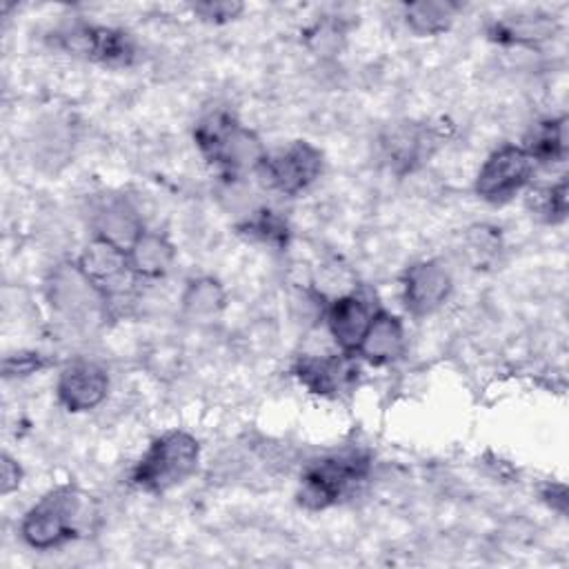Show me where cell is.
<instances>
[{"instance_id":"obj_1","label":"cell","mask_w":569,"mask_h":569,"mask_svg":"<svg viewBox=\"0 0 569 569\" xmlns=\"http://www.w3.org/2000/svg\"><path fill=\"white\" fill-rule=\"evenodd\" d=\"M193 142L222 178L253 173L267 153L260 136L224 109H213L196 122Z\"/></svg>"},{"instance_id":"obj_2","label":"cell","mask_w":569,"mask_h":569,"mask_svg":"<svg viewBox=\"0 0 569 569\" xmlns=\"http://www.w3.org/2000/svg\"><path fill=\"white\" fill-rule=\"evenodd\" d=\"M93 509L76 485L49 489L20 520V538L38 551L60 549L82 536Z\"/></svg>"},{"instance_id":"obj_3","label":"cell","mask_w":569,"mask_h":569,"mask_svg":"<svg viewBox=\"0 0 569 569\" xmlns=\"http://www.w3.org/2000/svg\"><path fill=\"white\" fill-rule=\"evenodd\" d=\"M371 465V453L360 447L336 449L311 460L300 476L298 505L322 511L351 498L367 482Z\"/></svg>"},{"instance_id":"obj_4","label":"cell","mask_w":569,"mask_h":569,"mask_svg":"<svg viewBox=\"0 0 569 569\" xmlns=\"http://www.w3.org/2000/svg\"><path fill=\"white\" fill-rule=\"evenodd\" d=\"M200 462V442L184 429L156 436L131 469V485L144 493L162 496L187 482Z\"/></svg>"},{"instance_id":"obj_5","label":"cell","mask_w":569,"mask_h":569,"mask_svg":"<svg viewBox=\"0 0 569 569\" xmlns=\"http://www.w3.org/2000/svg\"><path fill=\"white\" fill-rule=\"evenodd\" d=\"M44 296L51 309L78 329H93L109 316V302L80 271L78 262H60L44 278Z\"/></svg>"},{"instance_id":"obj_6","label":"cell","mask_w":569,"mask_h":569,"mask_svg":"<svg viewBox=\"0 0 569 569\" xmlns=\"http://www.w3.org/2000/svg\"><path fill=\"white\" fill-rule=\"evenodd\" d=\"M53 47L60 51L82 58L109 69L131 67L138 58V42L136 38L118 27L93 24L84 20H76L62 24L53 33Z\"/></svg>"},{"instance_id":"obj_7","label":"cell","mask_w":569,"mask_h":569,"mask_svg":"<svg viewBox=\"0 0 569 569\" xmlns=\"http://www.w3.org/2000/svg\"><path fill=\"white\" fill-rule=\"evenodd\" d=\"M322 151L309 140H293L276 151H267L253 173L267 191L298 196L322 176Z\"/></svg>"},{"instance_id":"obj_8","label":"cell","mask_w":569,"mask_h":569,"mask_svg":"<svg viewBox=\"0 0 569 569\" xmlns=\"http://www.w3.org/2000/svg\"><path fill=\"white\" fill-rule=\"evenodd\" d=\"M80 271L100 289V293L107 298L111 313L122 305L129 302L133 296L136 284L140 278L133 273L129 264V256L124 249L100 240L91 238L80 256L76 258Z\"/></svg>"},{"instance_id":"obj_9","label":"cell","mask_w":569,"mask_h":569,"mask_svg":"<svg viewBox=\"0 0 569 569\" xmlns=\"http://www.w3.org/2000/svg\"><path fill=\"white\" fill-rule=\"evenodd\" d=\"M536 164L520 144L493 149L478 169L473 191L489 204H505L531 184Z\"/></svg>"},{"instance_id":"obj_10","label":"cell","mask_w":569,"mask_h":569,"mask_svg":"<svg viewBox=\"0 0 569 569\" xmlns=\"http://www.w3.org/2000/svg\"><path fill=\"white\" fill-rule=\"evenodd\" d=\"M440 144V136L433 127L416 120H402L389 124L380 138V158L396 176H407L425 167Z\"/></svg>"},{"instance_id":"obj_11","label":"cell","mask_w":569,"mask_h":569,"mask_svg":"<svg viewBox=\"0 0 569 569\" xmlns=\"http://www.w3.org/2000/svg\"><path fill=\"white\" fill-rule=\"evenodd\" d=\"M293 378L313 396L340 398L353 391L360 378V365L353 353L336 351L322 356H300L291 367Z\"/></svg>"},{"instance_id":"obj_12","label":"cell","mask_w":569,"mask_h":569,"mask_svg":"<svg viewBox=\"0 0 569 569\" xmlns=\"http://www.w3.org/2000/svg\"><path fill=\"white\" fill-rule=\"evenodd\" d=\"M400 289H402L405 309L413 318H425L438 311L447 302L453 289V278L440 260L425 258V260L411 262L402 271Z\"/></svg>"},{"instance_id":"obj_13","label":"cell","mask_w":569,"mask_h":569,"mask_svg":"<svg viewBox=\"0 0 569 569\" xmlns=\"http://www.w3.org/2000/svg\"><path fill=\"white\" fill-rule=\"evenodd\" d=\"M91 238L107 240L120 249H129L144 231V222L136 204L122 193H100L89 202Z\"/></svg>"},{"instance_id":"obj_14","label":"cell","mask_w":569,"mask_h":569,"mask_svg":"<svg viewBox=\"0 0 569 569\" xmlns=\"http://www.w3.org/2000/svg\"><path fill=\"white\" fill-rule=\"evenodd\" d=\"M109 393V373L93 360L76 358L67 362L56 380L58 402L71 413H84L102 405Z\"/></svg>"},{"instance_id":"obj_15","label":"cell","mask_w":569,"mask_h":569,"mask_svg":"<svg viewBox=\"0 0 569 569\" xmlns=\"http://www.w3.org/2000/svg\"><path fill=\"white\" fill-rule=\"evenodd\" d=\"M322 316L336 347L356 356L373 316L371 305L358 291H347L329 298L325 302Z\"/></svg>"},{"instance_id":"obj_16","label":"cell","mask_w":569,"mask_h":569,"mask_svg":"<svg viewBox=\"0 0 569 569\" xmlns=\"http://www.w3.org/2000/svg\"><path fill=\"white\" fill-rule=\"evenodd\" d=\"M405 349L407 336L402 320L387 309H376L356 356L367 365L387 367L398 362L405 356Z\"/></svg>"},{"instance_id":"obj_17","label":"cell","mask_w":569,"mask_h":569,"mask_svg":"<svg viewBox=\"0 0 569 569\" xmlns=\"http://www.w3.org/2000/svg\"><path fill=\"white\" fill-rule=\"evenodd\" d=\"M558 31V20L549 13H513L491 20L487 36L496 44L505 47H538L551 40Z\"/></svg>"},{"instance_id":"obj_18","label":"cell","mask_w":569,"mask_h":569,"mask_svg":"<svg viewBox=\"0 0 569 569\" xmlns=\"http://www.w3.org/2000/svg\"><path fill=\"white\" fill-rule=\"evenodd\" d=\"M129 264L140 280H160L176 264V244L160 231L144 229L127 249Z\"/></svg>"},{"instance_id":"obj_19","label":"cell","mask_w":569,"mask_h":569,"mask_svg":"<svg viewBox=\"0 0 569 569\" xmlns=\"http://www.w3.org/2000/svg\"><path fill=\"white\" fill-rule=\"evenodd\" d=\"M527 156L538 167H553L562 164L569 153V138H567V118L553 116L538 120L525 136L520 144Z\"/></svg>"},{"instance_id":"obj_20","label":"cell","mask_w":569,"mask_h":569,"mask_svg":"<svg viewBox=\"0 0 569 569\" xmlns=\"http://www.w3.org/2000/svg\"><path fill=\"white\" fill-rule=\"evenodd\" d=\"M180 307L189 320H213L227 307V291L213 276H196L187 280L180 296Z\"/></svg>"},{"instance_id":"obj_21","label":"cell","mask_w":569,"mask_h":569,"mask_svg":"<svg viewBox=\"0 0 569 569\" xmlns=\"http://www.w3.org/2000/svg\"><path fill=\"white\" fill-rule=\"evenodd\" d=\"M238 231L244 238L262 242L273 249H284L291 238L287 218L267 204H258L244 211V218L238 222Z\"/></svg>"},{"instance_id":"obj_22","label":"cell","mask_w":569,"mask_h":569,"mask_svg":"<svg viewBox=\"0 0 569 569\" xmlns=\"http://www.w3.org/2000/svg\"><path fill=\"white\" fill-rule=\"evenodd\" d=\"M458 11H460L458 2L418 0V2L405 4L402 18L409 31H413L416 36H438L453 24Z\"/></svg>"},{"instance_id":"obj_23","label":"cell","mask_w":569,"mask_h":569,"mask_svg":"<svg viewBox=\"0 0 569 569\" xmlns=\"http://www.w3.org/2000/svg\"><path fill=\"white\" fill-rule=\"evenodd\" d=\"M527 204L531 213L545 222V224H562L567 220L569 211V184L567 178H560L558 182L542 184L529 191Z\"/></svg>"},{"instance_id":"obj_24","label":"cell","mask_w":569,"mask_h":569,"mask_svg":"<svg viewBox=\"0 0 569 569\" xmlns=\"http://www.w3.org/2000/svg\"><path fill=\"white\" fill-rule=\"evenodd\" d=\"M191 9H193V16L200 18L202 22L227 24L244 11V4L238 0H204V2H196Z\"/></svg>"},{"instance_id":"obj_25","label":"cell","mask_w":569,"mask_h":569,"mask_svg":"<svg viewBox=\"0 0 569 569\" xmlns=\"http://www.w3.org/2000/svg\"><path fill=\"white\" fill-rule=\"evenodd\" d=\"M47 367V360L38 351H16L7 353L2 360V376L9 378H27Z\"/></svg>"},{"instance_id":"obj_26","label":"cell","mask_w":569,"mask_h":569,"mask_svg":"<svg viewBox=\"0 0 569 569\" xmlns=\"http://www.w3.org/2000/svg\"><path fill=\"white\" fill-rule=\"evenodd\" d=\"M24 478V471L20 467V462L16 458H11L9 453H2L0 458V485H2V493L9 496L13 491L20 489Z\"/></svg>"},{"instance_id":"obj_27","label":"cell","mask_w":569,"mask_h":569,"mask_svg":"<svg viewBox=\"0 0 569 569\" xmlns=\"http://www.w3.org/2000/svg\"><path fill=\"white\" fill-rule=\"evenodd\" d=\"M540 498L542 502L556 511L558 516H565L567 513V487L562 482H547L542 489H540Z\"/></svg>"}]
</instances>
